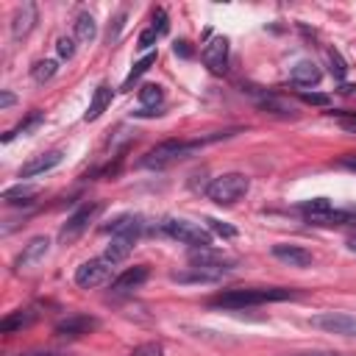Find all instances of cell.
<instances>
[{
	"label": "cell",
	"mask_w": 356,
	"mask_h": 356,
	"mask_svg": "<svg viewBox=\"0 0 356 356\" xmlns=\"http://www.w3.org/2000/svg\"><path fill=\"white\" fill-rule=\"evenodd\" d=\"M39 195V186H31V184H17V186H8L3 189V200L17 206V203H33V197Z\"/></svg>",
	"instance_id": "22"
},
{
	"label": "cell",
	"mask_w": 356,
	"mask_h": 356,
	"mask_svg": "<svg viewBox=\"0 0 356 356\" xmlns=\"http://www.w3.org/2000/svg\"><path fill=\"white\" fill-rule=\"evenodd\" d=\"M97 325H100V323H97V317H92V314H67L64 320L56 323V334H58V337H70V339H75V337L92 334Z\"/></svg>",
	"instance_id": "11"
},
{
	"label": "cell",
	"mask_w": 356,
	"mask_h": 356,
	"mask_svg": "<svg viewBox=\"0 0 356 356\" xmlns=\"http://www.w3.org/2000/svg\"><path fill=\"white\" fill-rule=\"evenodd\" d=\"M156 39H159V33H156L153 28H147V31H142V33H139V39H136V47H139V50H147L150 44H156Z\"/></svg>",
	"instance_id": "34"
},
{
	"label": "cell",
	"mask_w": 356,
	"mask_h": 356,
	"mask_svg": "<svg viewBox=\"0 0 356 356\" xmlns=\"http://www.w3.org/2000/svg\"><path fill=\"white\" fill-rule=\"evenodd\" d=\"M312 325L325 331V334H337V337H356V317L345 314V312H323L312 317Z\"/></svg>",
	"instance_id": "7"
},
{
	"label": "cell",
	"mask_w": 356,
	"mask_h": 356,
	"mask_svg": "<svg viewBox=\"0 0 356 356\" xmlns=\"http://www.w3.org/2000/svg\"><path fill=\"white\" fill-rule=\"evenodd\" d=\"M200 58H203V64H206L214 75L225 72V64H228V39H225V36H211V39L206 42Z\"/></svg>",
	"instance_id": "9"
},
{
	"label": "cell",
	"mask_w": 356,
	"mask_h": 356,
	"mask_svg": "<svg viewBox=\"0 0 356 356\" xmlns=\"http://www.w3.org/2000/svg\"><path fill=\"white\" fill-rule=\"evenodd\" d=\"M248 189H250L248 175H242V172H222V175H217L206 186V197L211 203H217V206H234L236 200H242L248 195Z\"/></svg>",
	"instance_id": "3"
},
{
	"label": "cell",
	"mask_w": 356,
	"mask_h": 356,
	"mask_svg": "<svg viewBox=\"0 0 356 356\" xmlns=\"http://www.w3.org/2000/svg\"><path fill=\"white\" fill-rule=\"evenodd\" d=\"M42 122H44V114H42V111H33V114H31L25 122H19L14 131H8V134L3 136V142H11L14 136H19V134H28V131H33V128H36V125H42Z\"/></svg>",
	"instance_id": "28"
},
{
	"label": "cell",
	"mask_w": 356,
	"mask_h": 356,
	"mask_svg": "<svg viewBox=\"0 0 356 356\" xmlns=\"http://www.w3.org/2000/svg\"><path fill=\"white\" fill-rule=\"evenodd\" d=\"M61 159H64V153H61V150L39 153V156H33L31 161H25V164L19 167V178H33V175L50 172L53 167H58V164H61Z\"/></svg>",
	"instance_id": "14"
},
{
	"label": "cell",
	"mask_w": 356,
	"mask_h": 356,
	"mask_svg": "<svg viewBox=\"0 0 356 356\" xmlns=\"http://www.w3.org/2000/svg\"><path fill=\"white\" fill-rule=\"evenodd\" d=\"M161 231L170 239H178L181 245L211 248V231L203 222H195V220H186V217H167V220H161Z\"/></svg>",
	"instance_id": "4"
},
{
	"label": "cell",
	"mask_w": 356,
	"mask_h": 356,
	"mask_svg": "<svg viewBox=\"0 0 356 356\" xmlns=\"http://www.w3.org/2000/svg\"><path fill=\"white\" fill-rule=\"evenodd\" d=\"M36 19H39V11H36L33 3H22V6H17L14 17H11V36H14V39H25V36L33 31Z\"/></svg>",
	"instance_id": "15"
},
{
	"label": "cell",
	"mask_w": 356,
	"mask_h": 356,
	"mask_svg": "<svg viewBox=\"0 0 356 356\" xmlns=\"http://www.w3.org/2000/svg\"><path fill=\"white\" fill-rule=\"evenodd\" d=\"M56 50H58L61 58H72V56H75V39H72V36H58Z\"/></svg>",
	"instance_id": "30"
},
{
	"label": "cell",
	"mask_w": 356,
	"mask_h": 356,
	"mask_svg": "<svg viewBox=\"0 0 356 356\" xmlns=\"http://www.w3.org/2000/svg\"><path fill=\"white\" fill-rule=\"evenodd\" d=\"M139 103H142V111L139 114H161V111H156L161 103H164V92H161V86L159 83H145L142 89H139Z\"/></svg>",
	"instance_id": "20"
},
{
	"label": "cell",
	"mask_w": 356,
	"mask_h": 356,
	"mask_svg": "<svg viewBox=\"0 0 356 356\" xmlns=\"http://www.w3.org/2000/svg\"><path fill=\"white\" fill-rule=\"evenodd\" d=\"M222 136H231L228 131L225 134H211V136H203V139H192V142H184V139H164L159 142L156 147H150L142 159V167H150V170H161L172 161H181L186 156H192L195 150H200L203 145L214 142V139H222Z\"/></svg>",
	"instance_id": "2"
},
{
	"label": "cell",
	"mask_w": 356,
	"mask_h": 356,
	"mask_svg": "<svg viewBox=\"0 0 356 356\" xmlns=\"http://www.w3.org/2000/svg\"><path fill=\"white\" fill-rule=\"evenodd\" d=\"M19 356H64V353H19Z\"/></svg>",
	"instance_id": "41"
},
{
	"label": "cell",
	"mask_w": 356,
	"mask_h": 356,
	"mask_svg": "<svg viewBox=\"0 0 356 356\" xmlns=\"http://www.w3.org/2000/svg\"><path fill=\"white\" fill-rule=\"evenodd\" d=\"M108 106H111V86H108V83H97V89L92 92V100H89V108H86L83 120H86V122L97 120Z\"/></svg>",
	"instance_id": "19"
},
{
	"label": "cell",
	"mask_w": 356,
	"mask_h": 356,
	"mask_svg": "<svg viewBox=\"0 0 356 356\" xmlns=\"http://www.w3.org/2000/svg\"><path fill=\"white\" fill-rule=\"evenodd\" d=\"M134 242L136 239H128V236H111V242H108V248H106V259L108 261H114V264H120L122 259H128V253L134 250Z\"/></svg>",
	"instance_id": "23"
},
{
	"label": "cell",
	"mask_w": 356,
	"mask_h": 356,
	"mask_svg": "<svg viewBox=\"0 0 356 356\" xmlns=\"http://www.w3.org/2000/svg\"><path fill=\"white\" fill-rule=\"evenodd\" d=\"M234 270V261L231 259H225V261H220V264H192L186 273H175L172 278L175 281H195V284H206V281H220L222 275H228Z\"/></svg>",
	"instance_id": "8"
},
{
	"label": "cell",
	"mask_w": 356,
	"mask_h": 356,
	"mask_svg": "<svg viewBox=\"0 0 356 356\" xmlns=\"http://www.w3.org/2000/svg\"><path fill=\"white\" fill-rule=\"evenodd\" d=\"M36 309H17V312H8L3 320H0V334H17L28 325L36 323Z\"/></svg>",
	"instance_id": "17"
},
{
	"label": "cell",
	"mask_w": 356,
	"mask_h": 356,
	"mask_svg": "<svg viewBox=\"0 0 356 356\" xmlns=\"http://www.w3.org/2000/svg\"><path fill=\"white\" fill-rule=\"evenodd\" d=\"M100 203H83V206H78L70 217H67V222L61 225V231H58V239L61 242H75L86 228H89V222L100 214Z\"/></svg>",
	"instance_id": "6"
},
{
	"label": "cell",
	"mask_w": 356,
	"mask_h": 356,
	"mask_svg": "<svg viewBox=\"0 0 356 356\" xmlns=\"http://www.w3.org/2000/svg\"><path fill=\"white\" fill-rule=\"evenodd\" d=\"M142 217L139 214H122V217H117L106 231L111 234V236H128V239H136L139 234H142Z\"/></svg>",
	"instance_id": "18"
},
{
	"label": "cell",
	"mask_w": 356,
	"mask_h": 356,
	"mask_svg": "<svg viewBox=\"0 0 356 356\" xmlns=\"http://www.w3.org/2000/svg\"><path fill=\"white\" fill-rule=\"evenodd\" d=\"M111 270H114V261H108L106 256L89 259V261H83V264L75 270V284H78L81 289L103 286V284L111 278Z\"/></svg>",
	"instance_id": "5"
},
{
	"label": "cell",
	"mask_w": 356,
	"mask_h": 356,
	"mask_svg": "<svg viewBox=\"0 0 356 356\" xmlns=\"http://www.w3.org/2000/svg\"><path fill=\"white\" fill-rule=\"evenodd\" d=\"M273 256H275L278 261L289 264V267H312V264H314V256H312L306 248H300V245H289V242H278V245H273Z\"/></svg>",
	"instance_id": "13"
},
{
	"label": "cell",
	"mask_w": 356,
	"mask_h": 356,
	"mask_svg": "<svg viewBox=\"0 0 356 356\" xmlns=\"http://www.w3.org/2000/svg\"><path fill=\"white\" fill-rule=\"evenodd\" d=\"M289 81L295 86H317L323 81V70L314 61H306L303 58V61H298V64L289 67Z\"/></svg>",
	"instance_id": "16"
},
{
	"label": "cell",
	"mask_w": 356,
	"mask_h": 356,
	"mask_svg": "<svg viewBox=\"0 0 356 356\" xmlns=\"http://www.w3.org/2000/svg\"><path fill=\"white\" fill-rule=\"evenodd\" d=\"M259 106H261L264 111H273V114H281V117H289V114L295 111L286 100H281V97H275V95H261V97H259Z\"/></svg>",
	"instance_id": "27"
},
{
	"label": "cell",
	"mask_w": 356,
	"mask_h": 356,
	"mask_svg": "<svg viewBox=\"0 0 356 356\" xmlns=\"http://www.w3.org/2000/svg\"><path fill=\"white\" fill-rule=\"evenodd\" d=\"M292 298H298V292L286 286H236L214 295L209 303L217 309H248V306H261L270 300H292Z\"/></svg>",
	"instance_id": "1"
},
{
	"label": "cell",
	"mask_w": 356,
	"mask_h": 356,
	"mask_svg": "<svg viewBox=\"0 0 356 356\" xmlns=\"http://www.w3.org/2000/svg\"><path fill=\"white\" fill-rule=\"evenodd\" d=\"M56 72H58V64H56L53 58H39V61L31 67V75H33V81H36V83L50 81Z\"/></svg>",
	"instance_id": "26"
},
{
	"label": "cell",
	"mask_w": 356,
	"mask_h": 356,
	"mask_svg": "<svg viewBox=\"0 0 356 356\" xmlns=\"http://www.w3.org/2000/svg\"><path fill=\"white\" fill-rule=\"evenodd\" d=\"M72 33H75L78 42H95V36H97V22H95V17H92L89 11H78V14H75V22H72Z\"/></svg>",
	"instance_id": "21"
},
{
	"label": "cell",
	"mask_w": 356,
	"mask_h": 356,
	"mask_svg": "<svg viewBox=\"0 0 356 356\" xmlns=\"http://www.w3.org/2000/svg\"><path fill=\"white\" fill-rule=\"evenodd\" d=\"M8 106H14V95L11 92H3L0 95V108H8Z\"/></svg>",
	"instance_id": "38"
},
{
	"label": "cell",
	"mask_w": 356,
	"mask_h": 356,
	"mask_svg": "<svg viewBox=\"0 0 356 356\" xmlns=\"http://www.w3.org/2000/svg\"><path fill=\"white\" fill-rule=\"evenodd\" d=\"M50 253V239L47 236H33L25 248H22V253L17 256V261H14V267H17V273H22V270H31V267H36L44 256Z\"/></svg>",
	"instance_id": "12"
},
{
	"label": "cell",
	"mask_w": 356,
	"mask_h": 356,
	"mask_svg": "<svg viewBox=\"0 0 356 356\" xmlns=\"http://www.w3.org/2000/svg\"><path fill=\"white\" fill-rule=\"evenodd\" d=\"M150 28H153L159 36H164V33H167L170 22H167V11H164V8H156V11H153V25H150Z\"/></svg>",
	"instance_id": "31"
},
{
	"label": "cell",
	"mask_w": 356,
	"mask_h": 356,
	"mask_svg": "<svg viewBox=\"0 0 356 356\" xmlns=\"http://www.w3.org/2000/svg\"><path fill=\"white\" fill-rule=\"evenodd\" d=\"M147 275H150V270H147V264H134V267H128V270H122L114 281H111V295H128V292H134V289H139L145 281H147Z\"/></svg>",
	"instance_id": "10"
},
{
	"label": "cell",
	"mask_w": 356,
	"mask_h": 356,
	"mask_svg": "<svg viewBox=\"0 0 356 356\" xmlns=\"http://www.w3.org/2000/svg\"><path fill=\"white\" fill-rule=\"evenodd\" d=\"M153 64H156V53H147V56H142V58H139V61L131 67V72H128V78H125L122 89H131V86H134V83H136V81H139V78H142V75H145V72H147Z\"/></svg>",
	"instance_id": "25"
},
{
	"label": "cell",
	"mask_w": 356,
	"mask_h": 356,
	"mask_svg": "<svg viewBox=\"0 0 356 356\" xmlns=\"http://www.w3.org/2000/svg\"><path fill=\"white\" fill-rule=\"evenodd\" d=\"M298 356H339V353H325V350H314V353H298Z\"/></svg>",
	"instance_id": "40"
},
{
	"label": "cell",
	"mask_w": 356,
	"mask_h": 356,
	"mask_svg": "<svg viewBox=\"0 0 356 356\" xmlns=\"http://www.w3.org/2000/svg\"><path fill=\"white\" fill-rule=\"evenodd\" d=\"M348 248H350V250H353V253H356V234H353V236H350V239H348Z\"/></svg>",
	"instance_id": "42"
},
{
	"label": "cell",
	"mask_w": 356,
	"mask_h": 356,
	"mask_svg": "<svg viewBox=\"0 0 356 356\" xmlns=\"http://www.w3.org/2000/svg\"><path fill=\"white\" fill-rule=\"evenodd\" d=\"M206 228H209V231H217L220 236H236V228H231V225H225V222H220V220H214V217L206 220Z\"/></svg>",
	"instance_id": "33"
},
{
	"label": "cell",
	"mask_w": 356,
	"mask_h": 356,
	"mask_svg": "<svg viewBox=\"0 0 356 356\" xmlns=\"http://www.w3.org/2000/svg\"><path fill=\"white\" fill-rule=\"evenodd\" d=\"M131 356H164V350H161V345H159V342H145V345L134 348V350H131Z\"/></svg>",
	"instance_id": "32"
},
{
	"label": "cell",
	"mask_w": 356,
	"mask_h": 356,
	"mask_svg": "<svg viewBox=\"0 0 356 356\" xmlns=\"http://www.w3.org/2000/svg\"><path fill=\"white\" fill-rule=\"evenodd\" d=\"M339 164H342L345 170L356 172V153H350V156H342V159H339Z\"/></svg>",
	"instance_id": "37"
},
{
	"label": "cell",
	"mask_w": 356,
	"mask_h": 356,
	"mask_svg": "<svg viewBox=\"0 0 356 356\" xmlns=\"http://www.w3.org/2000/svg\"><path fill=\"white\" fill-rule=\"evenodd\" d=\"M334 206H331V200H325V197H314V200H306V203H300V214L306 217V222H312V220H317V217H323L325 211H331Z\"/></svg>",
	"instance_id": "24"
},
{
	"label": "cell",
	"mask_w": 356,
	"mask_h": 356,
	"mask_svg": "<svg viewBox=\"0 0 356 356\" xmlns=\"http://www.w3.org/2000/svg\"><path fill=\"white\" fill-rule=\"evenodd\" d=\"M337 120H339V125H342L345 131L356 134V114H337Z\"/></svg>",
	"instance_id": "36"
},
{
	"label": "cell",
	"mask_w": 356,
	"mask_h": 356,
	"mask_svg": "<svg viewBox=\"0 0 356 356\" xmlns=\"http://www.w3.org/2000/svg\"><path fill=\"white\" fill-rule=\"evenodd\" d=\"M175 53H181V56H189V47H186V42H178V44H175Z\"/></svg>",
	"instance_id": "39"
},
{
	"label": "cell",
	"mask_w": 356,
	"mask_h": 356,
	"mask_svg": "<svg viewBox=\"0 0 356 356\" xmlns=\"http://www.w3.org/2000/svg\"><path fill=\"white\" fill-rule=\"evenodd\" d=\"M325 58H328V70H331V75H334L337 81H342V78L348 75V64L342 61L339 50H328V53H325Z\"/></svg>",
	"instance_id": "29"
},
{
	"label": "cell",
	"mask_w": 356,
	"mask_h": 356,
	"mask_svg": "<svg viewBox=\"0 0 356 356\" xmlns=\"http://www.w3.org/2000/svg\"><path fill=\"white\" fill-rule=\"evenodd\" d=\"M300 97L312 106H328V95H320V92H300Z\"/></svg>",
	"instance_id": "35"
}]
</instances>
